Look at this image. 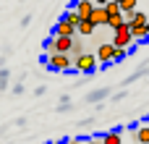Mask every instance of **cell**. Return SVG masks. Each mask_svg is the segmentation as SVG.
Returning <instances> with one entry per match:
<instances>
[{"label":"cell","instance_id":"1","mask_svg":"<svg viewBox=\"0 0 149 144\" xmlns=\"http://www.w3.org/2000/svg\"><path fill=\"white\" fill-rule=\"evenodd\" d=\"M115 50H128V47H134V37H131V29H128V24H123V26H118L115 31H113V42H110Z\"/></svg>","mask_w":149,"mask_h":144},{"label":"cell","instance_id":"2","mask_svg":"<svg viewBox=\"0 0 149 144\" xmlns=\"http://www.w3.org/2000/svg\"><path fill=\"white\" fill-rule=\"evenodd\" d=\"M97 58L94 55H89V52H84V55H79V58H73V68L79 71V73H94L97 71Z\"/></svg>","mask_w":149,"mask_h":144},{"label":"cell","instance_id":"3","mask_svg":"<svg viewBox=\"0 0 149 144\" xmlns=\"http://www.w3.org/2000/svg\"><path fill=\"white\" fill-rule=\"evenodd\" d=\"M45 63H47L50 71H68L73 66L71 55H45Z\"/></svg>","mask_w":149,"mask_h":144},{"label":"cell","instance_id":"4","mask_svg":"<svg viewBox=\"0 0 149 144\" xmlns=\"http://www.w3.org/2000/svg\"><path fill=\"white\" fill-rule=\"evenodd\" d=\"M89 21H92V26H94V29H97V26H107V13H105V3H94V10H92Z\"/></svg>","mask_w":149,"mask_h":144},{"label":"cell","instance_id":"5","mask_svg":"<svg viewBox=\"0 0 149 144\" xmlns=\"http://www.w3.org/2000/svg\"><path fill=\"white\" fill-rule=\"evenodd\" d=\"M113 55H115V47H113L110 42H105V45H100V47H97V52H94V58H97V63H102V66H107V63H113Z\"/></svg>","mask_w":149,"mask_h":144},{"label":"cell","instance_id":"6","mask_svg":"<svg viewBox=\"0 0 149 144\" xmlns=\"http://www.w3.org/2000/svg\"><path fill=\"white\" fill-rule=\"evenodd\" d=\"M73 10L79 13L81 21H89V16H92V10H94V3H92V0H79V3H73Z\"/></svg>","mask_w":149,"mask_h":144},{"label":"cell","instance_id":"7","mask_svg":"<svg viewBox=\"0 0 149 144\" xmlns=\"http://www.w3.org/2000/svg\"><path fill=\"white\" fill-rule=\"evenodd\" d=\"M73 34H76V29H73L68 21H63V18H60V21L55 24V29H52V37H71V39H73Z\"/></svg>","mask_w":149,"mask_h":144},{"label":"cell","instance_id":"8","mask_svg":"<svg viewBox=\"0 0 149 144\" xmlns=\"http://www.w3.org/2000/svg\"><path fill=\"white\" fill-rule=\"evenodd\" d=\"M100 144H123V139H120V129H113V131L102 134V136H100Z\"/></svg>","mask_w":149,"mask_h":144},{"label":"cell","instance_id":"9","mask_svg":"<svg viewBox=\"0 0 149 144\" xmlns=\"http://www.w3.org/2000/svg\"><path fill=\"white\" fill-rule=\"evenodd\" d=\"M118 8H120V13L126 16V13L139 10V3H136V0H118Z\"/></svg>","mask_w":149,"mask_h":144},{"label":"cell","instance_id":"10","mask_svg":"<svg viewBox=\"0 0 149 144\" xmlns=\"http://www.w3.org/2000/svg\"><path fill=\"white\" fill-rule=\"evenodd\" d=\"M63 21H68V24H71L73 29H79V24H81V18H79V13H76L73 8H68V10L63 13Z\"/></svg>","mask_w":149,"mask_h":144},{"label":"cell","instance_id":"11","mask_svg":"<svg viewBox=\"0 0 149 144\" xmlns=\"http://www.w3.org/2000/svg\"><path fill=\"white\" fill-rule=\"evenodd\" d=\"M107 94H110V89H94V92L86 94V102H102Z\"/></svg>","mask_w":149,"mask_h":144},{"label":"cell","instance_id":"12","mask_svg":"<svg viewBox=\"0 0 149 144\" xmlns=\"http://www.w3.org/2000/svg\"><path fill=\"white\" fill-rule=\"evenodd\" d=\"M134 136H136L139 144H149V126H139V129L134 131Z\"/></svg>","mask_w":149,"mask_h":144},{"label":"cell","instance_id":"13","mask_svg":"<svg viewBox=\"0 0 149 144\" xmlns=\"http://www.w3.org/2000/svg\"><path fill=\"white\" fill-rule=\"evenodd\" d=\"M92 31H94L92 21H81V24H79V29H76V34H86V37H89Z\"/></svg>","mask_w":149,"mask_h":144},{"label":"cell","instance_id":"14","mask_svg":"<svg viewBox=\"0 0 149 144\" xmlns=\"http://www.w3.org/2000/svg\"><path fill=\"white\" fill-rule=\"evenodd\" d=\"M8 81H10V71L8 68H0V92L8 89Z\"/></svg>","mask_w":149,"mask_h":144},{"label":"cell","instance_id":"15","mask_svg":"<svg viewBox=\"0 0 149 144\" xmlns=\"http://www.w3.org/2000/svg\"><path fill=\"white\" fill-rule=\"evenodd\" d=\"M126 55H128V50H115V55H113V63H120V60H126Z\"/></svg>","mask_w":149,"mask_h":144},{"label":"cell","instance_id":"16","mask_svg":"<svg viewBox=\"0 0 149 144\" xmlns=\"http://www.w3.org/2000/svg\"><path fill=\"white\" fill-rule=\"evenodd\" d=\"M71 52H73L76 58H79V55H84V47H81V42H76V39H73V47H71Z\"/></svg>","mask_w":149,"mask_h":144},{"label":"cell","instance_id":"17","mask_svg":"<svg viewBox=\"0 0 149 144\" xmlns=\"http://www.w3.org/2000/svg\"><path fill=\"white\" fill-rule=\"evenodd\" d=\"M81 144H100V136H94V139H86V136H84V142Z\"/></svg>","mask_w":149,"mask_h":144},{"label":"cell","instance_id":"18","mask_svg":"<svg viewBox=\"0 0 149 144\" xmlns=\"http://www.w3.org/2000/svg\"><path fill=\"white\" fill-rule=\"evenodd\" d=\"M24 92V84H13V94H21Z\"/></svg>","mask_w":149,"mask_h":144},{"label":"cell","instance_id":"19","mask_svg":"<svg viewBox=\"0 0 149 144\" xmlns=\"http://www.w3.org/2000/svg\"><path fill=\"white\" fill-rule=\"evenodd\" d=\"M52 144H68V139H55Z\"/></svg>","mask_w":149,"mask_h":144},{"label":"cell","instance_id":"20","mask_svg":"<svg viewBox=\"0 0 149 144\" xmlns=\"http://www.w3.org/2000/svg\"><path fill=\"white\" fill-rule=\"evenodd\" d=\"M147 24H149V8H147Z\"/></svg>","mask_w":149,"mask_h":144},{"label":"cell","instance_id":"21","mask_svg":"<svg viewBox=\"0 0 149 144\" xmlns=\"http://www.w3.org/2000/svg\"><path fill=\"white\" fill-rule=\"evenodd\" d=\"M134 144H139V142H134Z\"/></svg>","mask_w":149,"mask_h":144},{"label":"cell","instance_id":"22","mask_svg":"<svg viewBox=\"0 0 149 144\" xmlns=\"http://www.w3.org/2000/svg\"><path fill=\"white\" fill-rule=\"evenodd\" d=\"M147 126H149V123H147Z\"/></svg>","mask_w":149,"mask_h":144}]
</instances>
